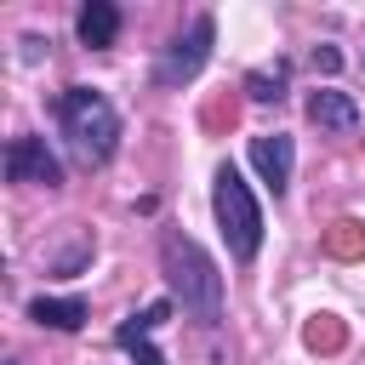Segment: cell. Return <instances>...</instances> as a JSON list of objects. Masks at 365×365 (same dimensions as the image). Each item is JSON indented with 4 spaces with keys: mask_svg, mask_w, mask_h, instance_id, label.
<instances>
[{
    "mask_svg": "<svg viewBox=\"0 0 365 365\" xmlns=\"http://www.w3.org/2000/svg\"><path fill=\"white\" fill-rule=\"evenodd\" d=\"M160 262H165V279H171V297L182 302V314H194L200 325H217L222 319V274H217V262L177 228L160 234Z\"/></svg>",
    "mask_w": 365,
    "mask_h": 365,
    "instance_id": "1",
    "label": "cell"
},
{
    "mask_svg": "<svg viewBox=\"0 0 365 365\" xmlns=\"http://www.w3.org/2000/svg\"><path fill=\"white\" fill-rule=\"evenodd\" d=\"M57 125H63V137H68V154L91 171V165H108L114 160V148H120V114H114V103L103 97V91H91V86H68L63 97H57Z\"/></svg>",
    "mask_w": 365,
    "mask_h": 365,
    "instance_id": "2",
    "label": "cell"
},
{
    "mask_svg": "<svg viewBox=\"0 0 365 365\" xmlns=\"http://www.w3.org/2000/svg\"><path fill=\"white\" fill-rule=\"evenodd\" d=\"M211 205H217V222H222V240L240 262H251L262 251V211H257V194L245 188V177L234 165H217V182H211Z\"/></svg>",
    "mask_w": 365,
    "mask_h": 365,
    "instance_id": "3",
    "label": "cell"
},
{
    "mask_svg": "<svg viewBox=\"0 0 365 365\" xmlns=\"http://www.w3.org/2000/svg\"><path fill=\"white\" fill-rule=\"evenodd\" d=\"M211 40H217V23H211V17H194V23H188V34H177V40L165 46V57H160L154 80H160V86H188V80L205 68Z\"/></svg>",
    "mask_w": 365,
    "mask_h": 365,
    "instance_id": "4",
    "label": "cell"
},
{
    "mask_svg": "<svg viewBox=\"0 0 365 365\" xmlns=\"http://www.w3.org/2000/svg\"><path fill=\"white\" fill-rule=\"evenodd\" d=\"M6 177H11V182H34V188H57V182H63V165H57V154L46 148V137H11V148H6Z\"/></svg>",
    "mask_w": 365,
    "mask_h": 365,
    "instance_id": "5",
    "label": "cell"
},
{
    "mask_svg": "<svg viewBox=\"0 0 365 365\" xmlns=\"http://www.w3.org/2000/svg\"><path fill=\"white\" fill-rule=\"evenodd\" d=\"M291 160H297V143H291L285 131H262V137H251V165H257V177L274 188V200H279L285 182H291Z\"/></svg>",
    "mask_w": 365,
    "mask_h": 365,
    "instance_id": "6",
    "label": "cell"
},
{
    "mask_svg": "<svg viewBox=\"0 0 365 365\" xmlns=\"http://www.w3.org/2000/svg\"><path fill=\"white\" fill-rule=\"evenodd\" d=\"M165 314H171V302H165V297H160V302H148L143 314H131V319H125V325L114 331V342H120V348H125V354H131L137 365H165V354H160V348L148 342V331H154V325H160Z\"/></svg>",
    "mask_w": 365,
    "mask_h": 365,
    "instance_id": "7",
    "label": "cell"
},
{
    "mask_svg": "<svg viewBox=\"0 0 365 365\" xmlns=\"http://www.w3.org/2000/svg\"><path fill=\"white\" fill-rule=\"evenodd\" d=\"M308 120L319 125V131H359V108H354V97L348 91H314L308 97Z\"/></svg>",
    "mask_w": 365,
    "mask_h": 365,
    "instance_id": "8",
    "label": "cell"
},
{
    "mask_svg": "<svg viewBox=\"0 0 365 365\" xmlns=\"http://www.w3.org/2000/svg\"><path fill=\"white\" fill-rule=\"evenodd\" d=\"M74 29H80V46H91V51L114 46V34H120V6H108V0H86L80 17H74Z\"/></svg>",
    "mask_w": 365,
    "mask_h": 365,
    "instance_id": "9",
    "label": "cell"
},
{
    "mask_svg": "<svg viewBox=\"0 0 365 365\" xmlns=\"http://www.w3.org/2000/svg\"><path fill=\"white\" fill-rule=\"evenodd\" d=\"M29 319L34 325H51V331H80L86 325V302L80 297H34L29 302Z\"/></svg>",
    "mask_w": 365,
    "mask_h": 365,
    "instance_id": "10",
    "label": "cell"
},
{
    "mask_svg": "<svg viewBox=\"0 0 365 365\" xmlns=\"http://www.w3.org/2000/svg\"><path fill=\"white\" fill-rule=\"evenodd\" d=\"M245 91H251L257 103H279V97H285V63H274V68H251V74H245Z\"/></svg>",
    "mask_w": 365,
    "mask_h": 365,
    "instance_id": "11",
    "label": "cell"
},
{
    "mask_svg": "<svg viewBox=\"0 0 365 365\" xmlns=\"http://www.w3.org/2000/svg\"><path fill=\"white\" fill-rule=\"evenodd\" d=\"M325 251H331V257H359V251H365V228H359L354 217L331 222V234H325Z\"/></svg>",
    "mask_w": 365,
    "mask_h": 365,
    "instance_id": "12",
    "label": "cell"
},
{
    "mask_svg": "<svg viewBox=\"0 0 365 365\" xmlns=\"http://www.w3.org/2000/svg\"><path fill=\"white\" fill-rule=\"evenodd\" d=\"M302 336H308V348H336V342H342V325H336V319H314Z\"/></svg>",
    "mask_w": 365,
    "mask_h": 365,
    "instance_id": "13",
    "label": "cell"
},
{
    "mask_svg": "<svg viewBox=\"0 0 365 365\" xmlns=\"http://www.w3.org/2000/svg\"><path fill=\"white\" fill-rule=\"evenodd\" d=\"M314 68H319V74H336V68H342V51H336V46H314Z\"/></svg>",
    "mask_w": 365,
    "mask_h": 365,
    "instance_id": "14",
    "label": "cell"
},
{
    "mask_svg": "<svg viewBox=\"0 0 365 365\" xmlns=\"http://www.w3.org/2000/svg\"><path fill=\"white\" fill-rule=\"evenodd\" d=\"M6 365H11V359H6Z\"/></svg>",
    "mask_w": 365,
    "mask_h": 365,
    "instance_id": "15",
    "label": "cell"
}]
</instances>
